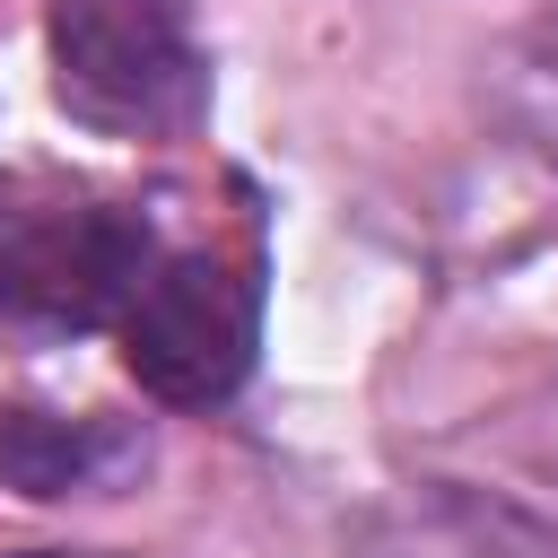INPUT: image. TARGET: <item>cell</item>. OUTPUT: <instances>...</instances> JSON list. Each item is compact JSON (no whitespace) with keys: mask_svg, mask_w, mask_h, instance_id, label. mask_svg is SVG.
<instances>
[{"mask_svg":"<svg viewBox=\"0 0 558 558\" xmlns=\"http://www.w3.org/2000/svg\"><path fill=\"white\" fill-rule=\"evenodd\" d=\"M9 558H96V549H9Z\"/></svg>","mask_w":558,"mask_h":558,"instance_id":"obj_7","label":"cell"},{"mask_svg":"<svg viewBox=\"0 0 558 558\" xmlns=\"http://www.w3.org/2000/svg\"><path fill=\"white\" fill-rule=\"evenodd\" d=\"M253 331H262V296L227 253H148L140 288L113 314L122 366L174 401V410H209L244 384L253 366Z\"/></svg>","mask_w":558,"mask_h":558,"instance_id":"obj_3","label":"cell"},{"mask_svg":"<svg viewBox=\"0 0 558 558\" xmlns=\"http://www.w3.org/2000/svg\"><path fill=\"white\" fill-rule=\"evenodd\" d=\"M357 558H558V532L514 497H488L462 480H418V488H392L384 506H366Z\"/></svg>","mask_w":558,"mask_h":558,"instance_id":"obj_4","label":"cell"},{"mask_svg":"<svg viewBox=\"0 0 558 558\" xmlns=\"http://www.w3.org/2000/svg\"><path fill=\"white\" fill-rule=\"evenodd\" d=\"M157 235L70 183L17 174L0 183V323L9 331H96L140 288Z\"/></svg>","mask_w":558,"mask_h":558,"instance_id":"obj_2","label":"cell"},{"mask_svg":"<svg viewBox=\"0 0 558 558\" xmlns=\"http://www.w3.org/2000/svg\"><path fill=\"white\" fill-rule=\"evenodd\" d=\"M497 96H506L514 131H523L541 157H558V17L532 26V35L497 61Z\"/></svg>","mask_w":558,"mask_h":558,"instance_id":"obj_6","label":"cell"},{"mask_svg":"<svg viewBox=\"0 0 558 558\" xmlns=\"http://www.w3.org/2000/svg\"><path fill=\"white\" fill-rule=\"evenodd\" d=\"M140 462H148L140 427L70 418V410H26V401L0 410V488H17L35 506H52V497H105Z\"/></svg>","mask_w":558,"mask_h":558,"instance_id":"obj_5","label":"cell"},{"mask_svg":"<svg viewBox=\"0 0 558 558\" xmlns=\"http://www.w3.org/2000/svg\"><path fill=\"white\" fill-rule=\"evenodd\" d=\"M52 96L105 140H174L209 105V52L192 0H52Z\"/></svg>","mask_w":558,"mask_h":558,"instance_id":"obj_1","label":"cell"}]
</instances>
